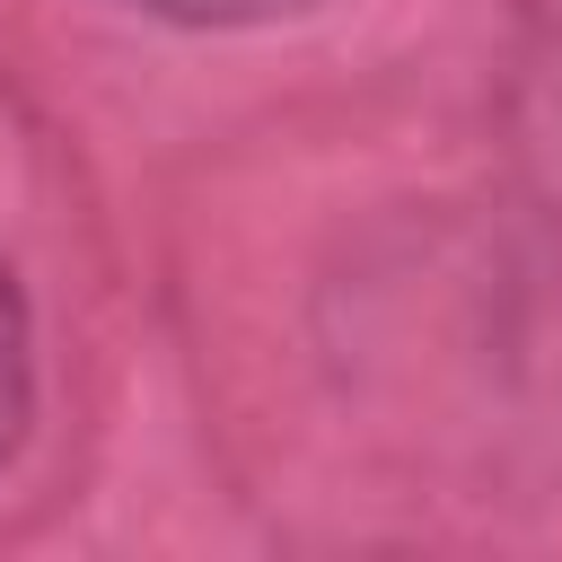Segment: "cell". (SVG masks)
<instances>
[{"mask_svg":"<svg viewBox=\"0 0 562 562\" xmlns=\"http://www.w3.org/2000/svg\"><path fill=\"white\" fill-rule=\"evenodd\" d=\"M527 158H536V176H544L553 202H562V35H553V53H544L536 79H527Z\"/></svg>","mask_w":562,"mask_h":562,"instance_id":"cell-1","label":"cell"},{"mask_svg":"<svg viewBox=\"0 0 562 562\" xmlns=\"http://www.w3.org/2000/svg\"><path fill=\"white\" fill-rule=\"evenodd\" d=\"M18 430H26V307L0 263V457L18 448Z\"/></svg>","mask_w":562,"mask_h":562,"instance_id":"cell-2","label":"cell"},{"mask_svg":"<svg viewBox=\"0 0 562 562\" xmlns=\"http://www.w3.org/2000/svg\"><path fill=\"white\" fill-rule=\"evenodd\" d=\"M158 18H184V26H263V18H299L316 0H140Z\"/></svg>","mask_w":562,"mask_h":562,"instance_id":"cell-3","label":"cell"}]
</instances>
